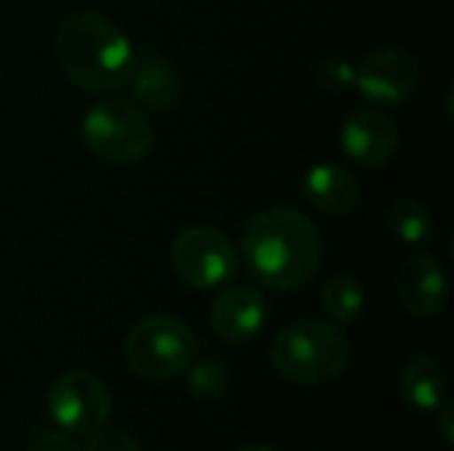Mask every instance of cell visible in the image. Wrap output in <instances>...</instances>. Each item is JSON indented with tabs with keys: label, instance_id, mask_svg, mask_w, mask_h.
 <instances>
[{
	"label": "cell",
	"instance_id": "1",
	"mask_svg": "<svg viewBox=\"0 0 454 451\" xmlns=\"http://www.w3.org/2000/svg\"><path fill=\"white\" fill-rule=\"evenodd\" d=\"M242 258L253 279L274 292H293L317 279L325 245L311 218L293 207L255 215L242 237Z\"/></svg>",
	"mask_w": 454,
	"mask_h": 451
},
{
	"label": "cell",
	"instance_id": "2",
	"mask_svg": "<svg viewBox=\"0 0 454 451\" xmlns=\"http://www.w3.org/2000/svg\"><path fill=\"white\" fill-rule=\"evenodd\" d=\"M56 56L64 74L85 93L109 96L128 85L136 51L128 35L93 11L69 13L56 29Z\"/></svg>",
	"mask_w": 454,
	"mask_h": 451
},
{
	"label": "cell",
	"instance_id": "3",
	"mask_svg": "<svg viewBox=\"0 0 454 451\" xmlns=\"http://www.w3.org/2000/svg\"><path fill=\"white\" fill-rule=\"evenodd\" d=\"M271 364L290 383L322 385L348 369L351 343L335 324L301 319L277 335L271 346Z\"/></svg>",
	"mask_w": 454,
	"mask_h": 451
},
{
	"label": "cell",
	"instance_id": "4",
	"mask_svg": "<svg viewBox=\"0 0 454 451\" xmlns=\"http://www.w3.org/2000/svg\"><path fill=\"white\" fill-rule=\"evenodd\" d=\"M197 354V335L176 316H146L125 338V362L144 380H170L184 375Z\"/></svg>",
	"mask_w": 454,
	"mask_h": 451
},
{
	"label": "cell",
	"instance_id": "5",
	"mask_svg": "<svg viewBox=\"0 0 454 451\" xmlns=\"http://www.w3.org/2000/svg\"><path fill=\"white\" fill-rule=\"evenodd\" d=\"M82 141L106 165H136L154 146V128L144 109L122 98L96 104L82 120Z\"/></svg>",
	"mask_w": 454,
	"mask_h": 451
},
{
	"label": "cell",
	"instance_id": "6",
	"mask_svg": "<svg viewBox=\"0 0 454 451\" xmlns=\"http://www.w3.org/2000/svg\"><path fill=\"white\" fill-rule=\"evenodd\" d=\"M170 258L176 274L197 290H213L229 284L239 268V253L234 242L223 231L210 226L186 229L173 242Z\"/></svg>",
	"mask_w": 454,
	"mask_h": 451
},
{
	"label": "cell",
	"instance_id": "7",
	"mask_svg": "<svg viewBox=\"0 0 454 451\" xmlns=\"http://www.w3.org/2000/svg\"><path fill=\"white\" fill-rule=\"evenodd\" d=\"M356 90L375 106H394L415 96L420 85V61L412 51L386 45L354 66Z\"/></svg>",
	"mask_w": 454,
	"mask_h": 451
},
{
	"label": "cell",
	"instance_id": "8",
	"mask_svg": "<svg viewBox=\"0 0 454 451\" xmlns=\"http://www.w3.org/2000/svg\"><path fill=\"white\" fill-rule=\"evenodd\" d=\"M48 412L69 433H93L109 420L112 396L96 375L74 369L51 385Z\"/></svg>",
	"mask_w": 454,
	"mask_h": 451
},
{
	"label": "cell",
	"instance_id": "9",
	"mask_svg": "<svg viewBox=\"0 0 454 451\" xmlns=\"http://www.w3.org/2000/svg\"><path fill=\"white\" fill-rule=\"evenodd\" d=\"M343 152L362 167L378 170L399 152V130L391 117L375 109H356L340 128Z\"/></svg>",
	"mask_w": 454,
	"mask_h": 451
},
{
	"label": "cell",
	"instance_id": "10",
	"mask_svg": "<svg viewBox=\"0 0 454 451\" xmlns=\"http://www.w3.org/2000/svg\"><path fill=\"white\" fill-rule=\"evenodd\" d=\"M396 290H399L402 306L418 319L439 316L450 300L447 276H444L439 260L431 255L407 258L396 274Z\"/></svg>",
	"mask_w": 454,
	"mask_h": 451
},
{
	"label": "cell",
	"instance_id": "11",
	"mask_svg": "<svg viewBox=\"0 0 454 451\" xmlns=\"http://www.w3.org/2000/svg\"><path fill=\"white\" fill-rule=\"evenodd\" d=\"M266 319H269L266 298L247 284L223 290L210 308L213 330L229 343H250L253 338L261 335Z\"/></svg>",
	"mask_w": 454,
	"mask_h": 451
},
{
	"label": "cell",
	"instance_id": "12",
	"mask_svg": "<svg viewBox=\"0 0 454 451\" xmlns=\"http://www.w3.org/2000/svg\"><path fill=\"white\" fill-rule=\"evenodd\" d=\"M136 101L149 112H170L184 93V80L176 64L154 48L136 51L133 72L128 80Z\"/></svg>",
	"mask_w": 454,
	"mask_h": 451
},
{
	"label": "cell",
	"instance_id": "13",
	"mask_svg": "<svg viewBox=\"0 0 454 451\" xmlns=\"http://www.w3.org/2000/svg\"><path fill=\"white\" fill-rule=\"evenodd\" d=\"M303 197L327 215H348L362 202V183L340 165H314L303 178Z\"/></svg>",
	"mask_w": 454,
	"mask_h": 451
},
{
	"label": "cell",
	"instance_id": "14",
	"mask_svg": "<svg viewBox=\"0 0 454 451\" xmlns=\"http://www.w3.org/2000/svg\"><path fill=\"white\" fill-rule=\"evenodd\" d=\"M402 396L407 404L423 412L439 409L447 396V377L442 364L426 354L412 356L402 369Z\"/></svg>",
	"mask_w": 454,
	"mask_h": 451
},
{
	"label": "cell",
	"instance_id": "15",
	"mask_svg": "<svg viewBox=\"0 0 454 451\" xmlns=\"http://www.w3.org/2000/svg\"><path fill=\"white\" fill-rule=\"evenodd\" d=\"M322 306L338 324H354L364 311V287L346 274L333 276L322 290Z\"/></svg>",
	"mask_w": 454,
	"mask_h": 451
},
{
	"label": "cell",
	"instance_id": "16",
	"mask_svg": "<svg viewBox=\"0 0 454 451\" xmlns=\"http://www.w3.org/2000/svg\"><path fill=\"white\" fill-rule=\"evenodd\" d=\"M388 226L404 245H426L434 237V218L415 199H396L388 210Z\"/></svg>",
	"mask_w": 454,
	"mask_h": 451
},
{
	"label": "cell",
	"instance_id": "17",
	"mask_svg": "<svg viewBox=\"0 0 454 451\" xmlns=\"http://www.w3.org/2000/svg\"><path fill=\"white\" fill-rule=\"evenodd\" d=\"M229 369L221 362H200L189 375V391L200 401H218L229 393Z\"/></svg>",
	"mask_w": 454,
	"mask_h": 451
},
{
	"label": "cell",
	"instance_id": "18",
	"mask_svg": "<svg viewBox=\"0 0 454 451\" xmlns=\"http://www.w3.org/2000/svg\"><path fill=\"white\" fill-rule=\"evenodd\" d=\"M314 82L322 93L338 96L354 85V64H348L346 58H338V56L322 58L314 69Z\"/></svg>",
	"mask_w": 454,
	"mask_h": 451
},
{
	"label": "cell",
	"instance_id": "19",
	"mask_svg": "<svg viewBox=\"0 0 454 451\" xmlns=\"http://www.w3.org/2000/svg\"><path fill=\"white\" fill-rule=\"evenodd\" d=\"M82 451H141L138 441L128 433V431H120V428H98L90 433L88 444Z\"/></svg>",
	"mask_w": 454,
	"mask_h": 451
},
{
	"label": "cell",
	"instance_id": "20",
	"mask_svg": "<svg viewBox=\"0 0 454 451\" xmlns=\"http://www.w3.org/2000/svg\"><path fill=\"white\" fill-rule=\"evenodd\" d=\"M27 451H80V447L74 444V439L64 433H43L29 444Z\"/></svg>",
	"mask_w": 454,
	"mask_h": 451
},
{
	"label": "cell",
	"instance_id": "21",
	"mask_svg": "<svg viewBox=\"0 0 454 451\" xmlns=\"http://www.w3.org/2000/svg\"><path fill=\"white\" fill-rule=\"evenodd\" d=\"M442 433H444V441L452 444L454 441V431H452V407L447 404L444 412H442Z\"/></svg>",
	"mask_w": 454,
	"mask_h": 451
},
{
	"label": "cell",
	"instance_id": "22",
	"mask_svg": "<svg viewBox=\"0 0 454 451\" xmlns=\"http://www.w3.org/2000/svg\"><path fill=\"white\" fill-rule=\"evenodd\" d=\"M239 451H274V449H269V447H245V449H239Z\"/></svg>",
	"mask_w": 454,
	"mask_h": 451
}]
</instances>
